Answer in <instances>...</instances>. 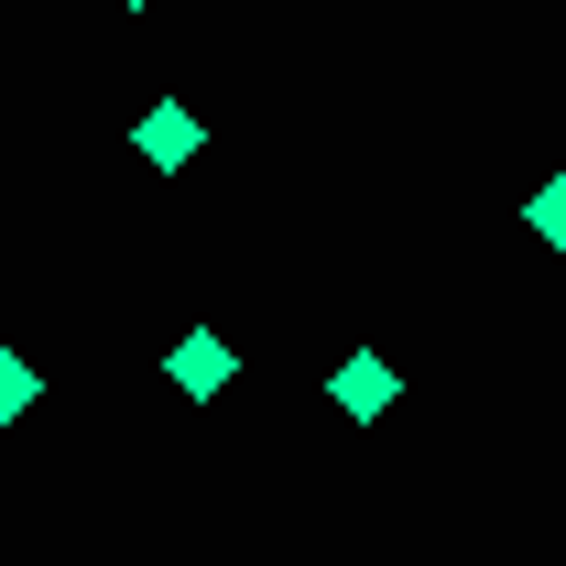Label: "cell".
Instances as JSON below:
<instances>
[{"label":"cell","instance_id":"cell-1","mask_svg":"<svg viewBox=\"0 0 566 566\" xmlns=\"http://www.w3.org/2000/svg\"><path fill=\"white\" fill-rule=\"evenodd\" d=\"M175 392H186V403L229 392V338H218V327H186V338H175Z\"/></svg>","mask_w":566,"mask_h":566},{"label":"cell","instance_id":"cell-2","mask_svg":"<svg viewBox=\"0 0 566 566\" xmlns=\"http://www.w3.org/2000/svg\"><path fill=\"white\" fill-rule=\"evenodd\" d=\"M197 142H208V120H197V109H175V98H164V109H153V120H142V164H186V153H197Z\"/></svg>","mask_w":566,"mask_h":566},{"label":"cell","instance_id":"cell-3","mask_svg":"<svg viewBox=\"0 0 566 566\" xmlns=\"http://www.w3.org/2000/svg\"><path fill=\"white\" fill-rule=\"evenodd\" d=\"M327 392H338V415H381V403H392V359H338V381H327Z\"/></svg>","mask_w":566,"mask_h":566},{"label":"cell","instance_id":"cell-4","mask_svg":"<svg viewBox=\"0 0 566 566\" xmlns=\"http://www.w3.org/2000/svg\"><path fill=\"white\" fill-rule=\"evenodd\" d=\"M33 403H44V370H33V359H11V349H0V415H33Z\"/></svg>","mask_w":566,"mask_h":566},{"label":"cell","instance_id":"cell-5","mask_svg":"<svg viewBox=\"0 0 566 566\" xmlns=\"http://www.w3.org/2000/svg\"><path fill=\"white\" fill-rule=\"evenodd\" d=\"M534 240H556V251H566V175H556V186H534Z\"/></svg>","mask_w":566,"mask_h":566},{"label":"cell","instance_id":"cell-6","mask_svg":"<svg viewBox=\"0 0 566 566\" xmlns=\"http://www.w3.org/2000/svg\"><path fill=\"white\" fill-rule=\"evenodd\" d=\"M132 11H142V0H132Z\"/></svg>","mask_w":566,"mask_h":566}]
</instances>
